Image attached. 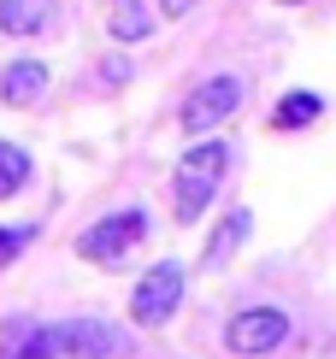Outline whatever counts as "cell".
Segmentation results:
<instances>
[{
    "label": "cell",
    "instance_id": "11",
    "mask_svg": "<svg viewBox=\"0 0 336 359\" xmlns=\"http://www.w3.org/2000/svg\"><path fill=\"white\" fill-rule=\"evenodd\" d=\"M325 118V100L313 95V88H289V95L278 100V112H271V124L278 130H307V124H318Z\"/></svg>",
    "mask_w": 336,
    "mask_h": 359
},
{
    "label": "cell",
    "instance_id": "5",
    "mask_svg": "<svg viewBox=\"0 0 336 359\" xmlns=\"http://www.w3.org/2000/svg\"><path fill=\"white\" fill-rule=\"evenodd\" d=\"M236 107H242V77H207L201 88H189V100H183V112H177V130L201 142L207 130L224 124Z\"/></svg>",
    "mask_w": 336,
    "mask_h": 359
},
{
    "label": "cell",
    "instance_id": "15",
    "mask_svg": "<svg viewBox=\"0 0 336 359\" xmlns=\"http://www.w3.org/2000/svg\"><path fill=\"white\" fill-rule=\"evenodd\" d=\"M195 0H160V18H177V12H189Z\"/></svg>",
    "mask_w": 336,
    "mask_h": 359
},
{
    "label": "cell",
    "instance_id": "6",
    "mask_svg": "<svg viewBox=\"0 0 336 359\" xmlns=\"http://www.w3.org/2000/svg\"><path fill=\"white\" fill-rule=\"evenodd\" d=\"M177 306H183V265L160 259L154 271L130 289V318H136V324H165Z\"/></svg>",
    "mask_w": 336,
    "mask_h": 359
},
{
    "label": "cell",
    "instance_id": "1",
    "mask_svg": "<svg viewBox=\"0 0 336 359\" xmlns=\"http://www.w3.org/2000/svg\"><path fill=\"white\" fill-rule=\"evenodd\" d=\"M224 171H231V147H224V142H207V136L177 159V171H172V206H177V224H201V218H207L212 194L224 189Z\"/></svg>",
    "mask_w": 336,
    "mask_h": 359
},
{
    "label": "cell",
    "instance_id": "13",
    "mask_svg": "<svg viewBox=\"0 0 336 359\" xmlns=\"http://www.w3.org/2000/svg\"><path fill=\"white\" fill-rule=\"evenodd\" d=\"M24 183H30V154L18 142H0V201H12Z\"/></svg>",
    "mask_w": 336,
    "mask_h": 359
},
{
    "label": "cell",
    "instance_id": "3",
    "mask_svg": "<svg viewBox=\"0 0 336 359\" xmlns=\"http://www.w3.org/2000/svg\"><path fill=\"white\" fill-rule=\"evenodd\" d=\"M224 341H231L236 359H266L271 348L289 341V312L283 306H242L231 324H224Z\"/></svg>",
    "mask_w": 336,
    "mask_h": 359
},
{
    "label": "cell",
    "instance_id": "16",
    "mask_svg": "<svg viewBox=\"0 0 336 359\" xmlns=\"http://www.w3.org/2000/svg\"><path fill=\"white\" fill-rule=\"evenodd\" d=\"M278 6H307V0H278Z\"/></svg>",
    "mask_w": 336,
    "mask_h": 359
},
{
    "label": "cell",
    "instance_id": "4",
    "mask_svg": "<svg viewBox=\"0 0 336 359\" xmlns=\"http://www.w3.org/2000/svg\"><path fill=\"white\" fill-rule=\"evenodd\" d=\"M142 236H148V212H142V206H124V212L89 224V230L77 236V253H83V259H95V265H118Z\"/></svg>",
    "mask_w": 336,
    "mask_h": 359
},
{
    "label": "cell",
    "instance_id": "14",
    "mask_svg": "<svg viewBox=\"0 0 336 359\" xmlns=\"http://www.w3.org/2000/svg\"><path fill=\"white\" fill-rule=\"evenodd\" d=\"M30 242H36V224H18V230H6V224H0V271H6V265L18 259Z\"/></svg>",
    "mask_w": 336,
    "mask_h": 359
},
{
    "label": "cell",
    "instance_id": "2",
    "mask_svg": "<svg viewBox=\"0 0 336 359\" xmlns=\"http://www.w3.org/2000/svg\"><path fill=\"white\" fill-rule=\"evenodd\" d=\"M53 353L59 359H130L136 336L106 318H65V324H53Z\"/></svg>",
    "mask_w": 336,
    "mask_h": 359
},
{
    "label": "cell",
    "instance_id": "10",
    "mask_svg": "<svg viewBox=\"0 0 336 359\" xmlns=\"http://www.w3.org/2000/svg\"><path fill=\"white\" fill-rule=\"evenodd\" d=\"M48 12V0H0V36H41Z\"/></svg>",
    "mask_w": 336,
    "mask_h": 359
},
{
    "label": "cell",
    "instance_id": "7",
    "mask_svg": "<svg viewBox=\"0 0 336 359\" xmlns=\"http://www.w3.org/2000/svg\"><path fill=\"white\" fill-rule=\"evenodd\" d=\"M0 359H59L53 353V330H41L36 318H6L0 324Z\"/></svg>",
    "mask_w": 336,
    "mask_h": 359
},
{
    "label": "cell",
    "instance_id": "12",
    "mask_svg": "<svg viewBox=\"0 0 336 359\" xmlns=\"http://www.w3.org/2000/svg\"><path fill=\"white\" fill-rule=\"evenodd\" d=\"M148 36H154V12L136 6V0H118V12H112V41H148Z\"/></svg>",
    "mask_w": 336,
    "mask_h": 359
},
{
    "label": "cell",
    "instance_id": "8",
    "mask_svg": "<svg viewBox=\"0 0 336 359\" xmlns=\"http://www.w3.org/2000/svg\"><path fill=\"white\" fill-rule=\"evenodd\" d=\"M248 230H254V212H248V206H231V212L212 224V236H207V248H201V265H207V271H219V265L248 242Z\"/></svg>",
    "mask_w": 336,
    "mask_h": 359
},
{
    "label": "cell",
    "instance_id": "9",
    "mask_svg": "<svg viewBox=\"0 0 336 359\" xmlns=\"http://www.w3.org/2000/svg\"><path fill=\"white\" fill-rule=\"evenodd\" d=\"M41 95H48V65L41 59H18V65L0 71V100L6 107H36Z\"/></svg>",
    "mask_w": 336,
    "mask_h": 359
}]
</instances>
